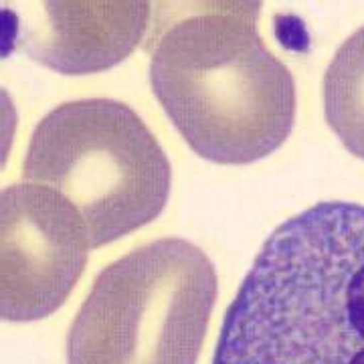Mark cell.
<instances>
[{"label":"cell","mask_w":364,"mask_h":364,"mask_svg":"<svg viewBox=\"0 0 364 364\" xmlns=\"http://www.w3.org/2000/svg\"><path fill=\"white\" fill-rule=\"evenodd\" d=\"M213 364H364V205L318 203L267 237Z\"/></svg>","instance_id":"cell-1"},{"label":"cell","mask_w":364,"mask_h":364,"mask_svg":"<svg viewBox=\"0 0 364 364\" xmlns=\"http://www.w3.org/2000/svg\"><path fill=\"white\" fill-rule=\"evenodd\" d=\"M198 6L156 39L150 85L198 156L251 164L287 140L296 122V81L257 33L259 4Z\"/></svg>","instance_id":"cell-2"},{"label":"cell","mask_w":364,"mask_h":364,"mask_svg":"<svg viewBox=\"0 0 364 364\" xmlns=\"http://www.w3.org/2000/svg\"><path fill=\"white\" fill-rule=\"evenodd\" d=\"M23 176L77 208L91 249L114 243L162 213L172 170L156 136L116 100H77L37 124Z\"/></svg>","instance_id":"cell-3"},{"label":"cell","mask_w":364,"mask_h":364,"mask_svg":"<svg viewBox=\"0 0 364 364\" xmlns=\"http://www.w3.org/2000/svg\"><path fill=\"white\" fill-rule=\"evenodd\" d=\"M217 299L207 253L158 239L93 282L67 338V364H196Z\"/></svg>","instance_id":"cell-4"},{"label":"cell","mask_w":364,"mask_h":364,"mask_svg":"<svg viewBox=\"0 0 364 364\" xmlns=\"http://www.w3.org/2000/svg\"><path fill=\"white\" fill-rule=\"evenodd\" d=\"M79 210L39 184H13L0 198V316L33 322L57 312L87 263Z\"/></svg>","instance_id":"cell-5"},{"label":"cell","mask_w":364,"mask_h":364,"mask_svg":"<svg viewBox=\"0 0 364 364\" xmlns=\"http://www.w3.org/2000/svg\"><path fill=\"white\" fill-rule=\"evenodd\" d=\"M25 14L16 45L65 75L97 73L124 61L142 39L148 2H43Z\"/></svg>","instance_id":"cell-6"},{"label":"cell","mask_w":364,"mask_h":364,"mask_svg":"<svg viewBox=\"0 0 364 364\" xmlns=\"http://www.w3.org/2000/svg\"><path fill=\"white\" fill-rule=\"evenodd\" d=\"M324 112L342 146L364 160V26L340 45L326 69Z\"/></svg>","instance_id":"cell-7"}]
</instances>
